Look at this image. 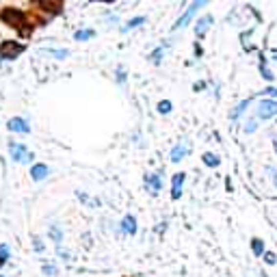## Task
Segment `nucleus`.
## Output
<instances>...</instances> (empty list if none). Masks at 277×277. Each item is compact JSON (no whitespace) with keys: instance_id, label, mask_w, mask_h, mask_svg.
Returning <instances> with one entry per match:
<instances>
[{"instance_id":"nucleus-1","label":"nucleus","mask_w":277,"mask_h":277,"mask_svg":"<svg viewBox=\"0 0 277 277\" xmlns=\"http://www.w3.org/2000/svg\"><path fill=\"white\" fill-rule=\"evenodd\" d=\"M0 20L24 39L31 37L33 31L39 26L26 11H22V9H18V7H2L0 9Z\"/></svg>"},{"instance_id":"nucleus-2","label":"nucleus","mask_w":277,"mask_h":277,"mask_svg":"<svg viewBox=\"0 0 277 277\" xmlns=\"http://www.w3.org/2000/svg\"><path fill=\"white\" fill-rule=\"evenodd\" d=\"M24 43H18L16 39H7L0 43V61H13L24 52Z\"/></svg>"},{"instance_id":"nucleus-3","label":"nucleus","mask_w":277,"mask_h":277,"mask_svg":"<svg viewBox=\"0 0 277 277\" xmlns=\"http://www.w3.org/2000/svg\"><path fill=\"white\" fill-rule=\"evenodd\" d=\"M9 154H11V158L16 160V163H31L33 160V152H28L26 145L22 143H16V141H9Z\"/></svg>"},{"instance_id":"nucleus-4","label":"nucleus","mask_w":277,"mask_h":277,"mask_svg":"<svg viewBox=\"0 0 277 277\" xmlns=\"http://www.w3.org/2000/svg\"><path fill=\"white\" fill-rule=\"evenodd\" d=\"M204 7H206V2H193V4H191V7L186 9L184 13H182V18H180V20H175V22H173V26H171V31H180V28L189 26V24H191V20L195 18V13H197L199 9H204Z\"/></svg>"},{"instance_id":"nucleus-5","label":"nucleus","mask_w":277,"mask_h":277,"mask_svg":"<svg viewBox=\"0 0 277 277\" xmlns=\"http://www.w3.org/2000/svg\"><path fill=\"white\" fill-rule=\"evenodd\" d=\"M145 191H148L149 195H158L160 191H163V173L160 171H156V173H145Z\"/></svg>"},{"instance_id":"nucleus-6","label":"nucleus","mask_w":277,"mask_h":277,"mask_svg":"<svg viewBox=\"0 0 277 277\" xmlns=\"http://www.w3.org/2000/svg\"><path fill=\"white\" fill-rule=\"evenodd\" d=\"M258 117L260 119H271L277 115V100H262V102L258 104Z\"/></svg>"},{"instance_id":"nucleus-7","label":"nucleus","mask_w":277,"mask_h":277,"mask_svg":"<svg viewBox=\"0 0 277 277\" xmlns=\"http://www.w3.org/2000/svg\"><path fill=\"white\" fill-rule=\"evenodd\" d=\"M31 9L46 11L48 18H52V16H57V13L63 11V4H61V2H31Z\"/></svg>"},{"instance_id":"nucleus-8","label":"nucleus","mask_w":277,"mask_h":277,"mask_svg":"<svg viewBox=\"0 0 277 277\" xmlns=\"http://www.w3.org/2000/svg\"><path fill=\"white\" fill-rule=\"evenodd\" d=\"M184 180H186V173H182V171L173 175V180H171V199H180V197H182Z\"/></svg>"},{"instance_id":"nucleus-9","label":"nucleus","mask_w":277,"mask_h":277,"mask_svg":"<svg viewBox=\"0 0 277 277\" xmlns=\"http://www.w3.org/2000/svg\"><path fill=\"white\" fill-rule=\"evenodd\" d=\"M213 16H201L199 20H197V24H195V35H197L199 39H204L206 35H208V31H210V26H213Z\"/></svg>"},{"instance_id":"nucleus-10","label":"nucleus","mask_w":277,"mask_h":277,"mask_svg":"<svg viewBox=\"0 0 277 277\" xmlns=\"http://www.w3.org/2000/svg\"><path fill=\"white\" fill-rule=\"evenodd\" d=\"M189 152H191V145L186 143V141H180V143L175 145L173 149H171L169 160H171V163H180V160H182V158H184V156L189 154Z\"/></svg>"},{"instance_id":"nucleus-11","label":"nucleus","mask_w":277,"mask_h":277,"mask_svg":"<svg viewBox=\"0 0 277 277\" xmlns=\"http://www.w3.org/2000/svg\"><path fill=\"white\" fill-rule=\"evenodd\" d=\"M7 128L11 130V132H22V134H28V132H31V126H28V122H26V119H22V117L9 119V122H7Z\"/></svg>"},{"instance_id":"nucleus-12","label":"nucleus","mask_w":277,"mask_h":277,"mask_svg":"<svg viewBox=\"0 0 277 277\" xmlns=\"http://www.w3.org/2000/svg\"><path fill=\"white\" fill-rule=\"evenodd\" d=\"M48 173H50V167H48V165H43V163H37V165H33V167H31V178L35 180V182L43 180Z\"/></svg>"},{"instance_id":"nucleus-13","label":"nucleus","mask_w":277,"mask_h":277,"mask_svg":"<svg viewBox=\"0 0 277 277\" xmlns=\"http://www.w3.org/2000/svg\"><path fill=\"white\" fill-rule=\"evenodd\" d=\"M119 228H122V232H124V234L132 236L134 232H137V219H134L132 214L124 216V219H122V225H119Z\"/></svg>"},{"instance_id":"nucleus-14","label":"nucleus","mask_w":277,"mask_h":277,"mask_svg":"<svg viewBox=\"0 0 277 277\" xmlns=\"http://www.w3.org/2000/svg\"><path fill=\"white\" fill-rule=\"evenodd\" d=\"M48 236H50V240H52L54 245H57V247H61V243H63V230L59 228V225H50Z\"/></svg>"},{"instance_id":"nucleus-15","label":"nucleus","mask_w":277,"mask_h":277,"mask_svg":"<svg viewBox=\"0 0 277 277\" xmlns=\"http://www.w3.org/2000/svg\"><path fill=\"white\" fill-rule=\"evenodd\" d=\"M201 160H204V165H206V167H219V165H221V158H219V156H216V154H213V152H206L204 156H201Z\"/></svg>"},{"instance_id":"nucleus-16","label":"nucleus","mask_w":277,"mask_h":277,"mask_svg":"<svg viewBox=\"0 0 277 277\" xmlns=\"http://www.w3.org/2000/svg\"><path fill=\"white\" fill-rule=\"evenodd\" d=\"M249 104H251V98H249V100H243V102H240L238 107L232 110V122H236V119H238L240 115H243L245 110H247V107H249Z\"/></svg>"},{"instance_id":"nucleus-17","label":"nucleus","mask_w":277,"mask_h":277,"mask_svg":"<svg viewBox=\"0 0 277 277\" xmlns=\"http://www.w3.org/2000/svg\"><path fill=\"white\" fill-rule=\"evenodd\" d=\"M143 22H145V18H143V16H139V18L130 20L128 24H124V26H122V33H128V31H132L134 26H141V24H143Z\"/></svg>"},{"instance_id":"nucleus-18","label":"nucleus","mask_w":277,"mask_h":277,"mask_svg":"<svg viewBox=\"0 0 277 277\" xmlns=\"http://www.w3.org/2000/svg\"><path fill=\"white\" fill-rule=\"evenodd\" d=\"M251 251L256 256H264V243H262V238H251Z\"/></svg>"},{"instance_id":"nucleus-19","label":"nucleus","mask_w":277,"mask_h":277,"mask_svg":"<svg viewBox=\"0 0 277 277\" xmlns=\"http://www.w3.org/2000/svg\"><path fill=\"white\" fill-rule=\"evenodd\" d=\"M42 273L46 275V277H57L59 275V269L54 264H50V262H46V264L42 266Z\"/></svg>"},{"instance_id":"nucleus-20","label":"nucleus","mask_w":277,"mask_h":277,"mask_svg":"<svg viewBox=\"0 0 277 277\" xmlns=\"http://www.w3.org/2000/svg\"><path fill=\"white\" fill-rule=\"evenodd\" d=\"M156 108H158L160 115H169L171 110H173V104H171L169 100H163V102H158V107H156Z\"/></svg>"},{"instance_id":"nucleus-21","label":"nucleus","mask_w":277,"mask_h":277,"mask_svg":"<svg viewBox=\"0 0 277 277\" xmlns=\"http://www.w3.org/2000/svg\"><path fill=\"white\" fill-rule=\"evenodd\" d=\"M93 35H95L93 28H87V31H78L76 35H74V39H76V42H85V39H91Z\"/></svg>"},{"instance_id":"nucleus-22","label":"nucleus","mask_w":277,"mask_h":277,"mask_svg":"<svg viewBox=\"0 0 277 277\" xmlns=\"http://www.w3.org/2000/svg\"><path fill=\"white\" fill-rule=\"evenodd\" d=\"M7 260H9V247L2 243V245H0V269L7 264Z\"/></svg>"},{"instance_id":"nucleus-23","label":"nucleus","mask_w":277,"mask_h":277,"mask_svg":"<svg viewBox=\"0 0 277 277\" xmlns=\"http://www.w3.org/2000/svg\"><path fill=\"white\" fill-rule=\"evenodd\" d=\"M46 52H50V54H52V57L54 59H67L69 57V52H67V50H46Z\"/></svg>"},{"instance_id":"nucleus-24","label":"nucleus","mask_w":277,"mask_h":277,"mask_svg":"<svg viewBox=\"0 0 277 277\" xmlns=\"http://www.w3.org/2000/svg\"><path fill=\"white\" fill-rule=\"evenodd\" d=\"M264 262L269 266H273V264H277V256L273 254V251H264Z\"/></svg>"},{"instance_id":"nucleus-25","label":"nucleus","mask_w":277,"mask_h":277,"mask_svg":"<svg viewBox=\"0 0 277 277\" xmlns=\"http://www.w3.org/2000/svg\"><path fill=\"white\" fill-rule=\"evenodd\" d=\"M256 128H258V122H256V119H247L245 132H247V134H249V132H256Z\"/></svg>"},{"instance_id":"nucleus-26","label":"nucleus","mask_w":277,"mask_h":277,"mask_svg":"<svg viewBox=\"0 0 277 277\" xmlns=\"http://www.w3.org/2000/svg\"><path fill=\"white\" fill-rule=\"evenodd\" d=\"M78 199L83 201V204H91V206H98V201H93L89 195H85V193H78Z\"/></svg>"},{"instance_id":"nucleus-27","label":"nucleus","mask_w":277,"mask_h":277,"mask_svg":"<svg viewBox=\"0 0 277 277\" xmlns=\"http://www.w3.org/2000/svg\"><path fill=\"white\" fill-rule=\"evenodd\" d=\"M57 254H59V256H61V258H63V260H72V254H69V251H67V249H63V247H57Z\"/></svg>"},{"instance_id":"nucleus-28","label":"nucleus","mask_w":277,"mask_h":277,"mask_svg":"<svg viewBox=\"0 0 277 277\" xmlns=\"http://www.w3.org/2000/svg\"><path fill=\"white\" fill-rule=\"evenodd\" d=\"M149 59H152V63H160V59H163V48L154 50V54H152Z\"/></svg>"},{"instance_id":"nucleus-29","label":"nucleus","mask_w":277,"mask_h":277,"mask_svg":"<svg viewBox=\"0 0 277 277\" xmlns=\"http://www.w3.org/2000/svg\"><path fill=\"white\" fill-rule=\"evenodd\" d=\"M117 80L122 85H126V67H117Z\"/></svg>"},{"instance_id":"nucleus-30","label":"nucleus","mask_w":277,"mask_h":277,"mask_svg":"<svg viewBox=\"0 0 277 277\" xmlns=\"http://www.w3.org/2000/svg\"><path fill=\"white\" fill-rule=\"evenodd\" d=\"M33 247H35V251H43V243H42V238H35Z\"/></svg>"},{"instance_id":"nucleus-31","label":"nucleus","mask_w":277,"mask_h":277,"mask_svg":"<svg viewBox=\"0 0 277 277\" xmlns=\"http://www.w3.org/2000/svg\"><path fill=\"white\" fill-rule=\"evenodd\" d=\"M264 95H275V98H277V89L275 87H266L264 89Z\"/></svg>"},{"instance_id":"nucleus-32","label":"nucleus","mask_w":277,"mask_h":277,"mask_svg":"<svg viewBox=\"0 0 277 277\" xmlns=\"http://www.w3.org/2000/svg\"><path fill=\"white\" fill-rule=\"evenodd\" d=\"M195 91H204V89H206V83H201V80H199V83H195Z\"/></svg>"},{"instance_id":"nucleus-33","label":"nucleus","mask_w":277,"mask_h":277,"mask_svg":"<svg viewBox=\"0 0 277 277\" xmlns=\"http://www.w3.org/2000/svg\"><path fill=\"white\" fill-rule=\"evenodd\" d=\"M201 54H204V50H201V46L197 43V46H195V57H201Z\"/></svg>"},{"instance_id":"nucleus-34","label":"nucleus","mask_w":277,"mask_h":277,"mask_svg":"<svg viewBox=\"0 0 277 277\" xmlns=\"http://www.w3.org/2000/svg\"><path fill=\"white\" fill-rule=\"evenodd\" d=\"M271 171H273V184H275V189H277V169L271 167Z\"/></svg>"},{"instance_id":"nucleus-35","label":"nucleus","mask_w":277,"mask_h":277,"mask_svg":"<svg viewBox=\"0 0 277 277\" xmlns=\"http://www.w3.org/2000/svg\"><path fill=\"white\" fill-rule=\"evenodd\" d=\"M273 148H275V154H277V134H273Z\"/></svg>"},{"instance_id":"nucleus-36","label":"nucleus","mask_w":277,"mask_h":277,"mask_svg":"<svg viewBox=\"0 0 277 277\" xmlns=\"http://www.w3.org/2000/svg\"><path fill=\"white\" fill-rule=\"evenodd\" d=\"M275 61H277V50H275Z\"/></svg>"},{"instance_id":"nucleus-37","label":"nucleus","mask_w":277,"mask_h":277,"mask_svg":"<svg viewBox=\"0 0 277 277\" xmlns=\"http://www.w3.org/2000/svg\"><path fill=\"white\" fill-rule=\"evenodd\" d=\"M0 277H4V275H0Z\"/></svg>"}]
</instances>
